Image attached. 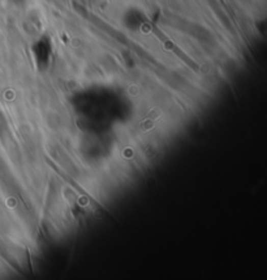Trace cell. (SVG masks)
Segmentation results:
<instances>
[{
	"instance_id": "6da1fadb",
	"label": "cell",
	"mask_w": 267,
	"mask_h": 280,
	"mask_svg": "<svg viewBox=\"0 0 267 280\" xmlns=\"http://www.w3.org/2000/svg\"><path fill=\"white\" fill-rule=\"evenodd\" d=\"M145 22H146V25L150 28V29L153 30V33L155 34V36L158 37V38L161 39L162 42H163V45H165L166 48L168 49V50L173 51V53L176 54L177 57L180 58V59L184 60V63H185V64H186V66L189 67V68H192V69H193V71H196V72L200 71V67H198V64H197V63L194 62V60H192L191 58H189L188 55H186V54L184 53V51L180 50V49L177 48V46L175 45V43H173L172 41H170V39H168L167 37L165 36V33H163V32H161V30H159L158 28L155 27V25H153V24H151V22H149V21L145 20Z\"/></svg>"
},
{
	"instance_id": "3957f363",
	"label": "cell",
	"mask_w": 267,
	"mask_h": 280,
	"mask_svg": "<svg viewBox=\"0 0 267 280\" xmlns=\"http://www.w3.org/2000/svg\"><path fill=\"white\" fill-rule=\"evenodd\" d=\"M12 2L15 4H21V3H22V2H24V0H12Z\"/></svg>"
},
{
	"instance_id": "7a4b0ae2",
	"label": "cell",
	"mask_w": 267,
	"mask_h": 280,
	"mask_svg": "<svg viewBox=\"0 0 267 280\" xmlns=\"http://www.w3.org/2000/svg\"><path fill=\"white\" fill-rule=\"evenodd\" d=\"M47 164H48V165H51V167H52V168H54V169H55V170H56V173L59 174V176H62V177H63V178H64V179H65V181H67V182H68V183H71V185H72V186H73V188H74V189H77V190H78V193H79V194H81V195H84V197H86V198H88V199H89V202H90V203H91V204H93V206H94V207H95V208L100 209V211H103V212H107V211H106V209L103 208V206H102V204H100V203H98V202H97V200H95V199H94V198L91 197L90 194H89V193H86V191H85V190H84V189H83V188H81V186H79V185H77L76 182H74V181H73V179H72V178H71V177H68V176H67V174H64V173H63L62 170H60V169H59V168L56 167V165H55V164H54L52 161H51V160H48V158H47Z\"/></svg>"
}]
</instances>
